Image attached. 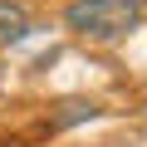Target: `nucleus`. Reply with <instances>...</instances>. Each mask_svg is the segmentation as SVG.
Returning a JSON list of instances; mask_svg holds the SVG:
<instances>
[{"instance_id":"2","label":"nucleus","mask_w":147,"mask_h":147,"mask_svg":"<svg viewBox=\"0 0 147 147\" xmlns=\"http://www.w3.org/2000/svg\"><path fill=\"white\" fill-rule=\"evenodd\" d=\"M30 34V10L20 0H0V44H20Z\"/></svg>"},{"instance_id":"1","label":"nucleus","mask_w":147,"mask_h":147,"mask_svg":"<svg viewBox=\"0 0 147 147\" xmlns=\"http://www.w3.org/2000/svg\"><path fill=\"white\" fill-rule=\"evenodd\" d=\"M142 25L137 0H69L64 5V30H74L88 44H118Z\"/></svg>"},{"instance_id":"3","label":"nucleus","mask_w":147,"mask_h":147,"mask_svg":"<svg viewBox=\"0 0 147 147\" xmlns=\"http://www.w3.org/2000/svg\"><path fill=\"white\" fill-rule=\"evenodd\" d=\"M137 5H142V10H147V0H137Z\"/></svg>"}]
</instances>
